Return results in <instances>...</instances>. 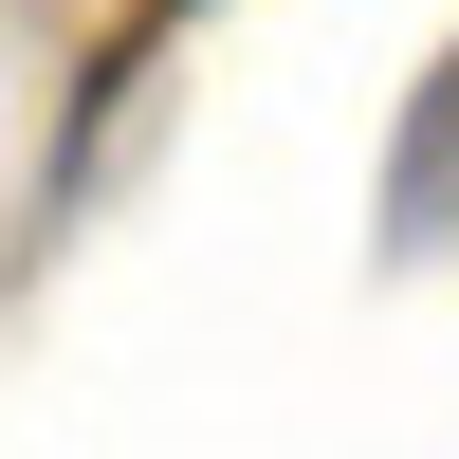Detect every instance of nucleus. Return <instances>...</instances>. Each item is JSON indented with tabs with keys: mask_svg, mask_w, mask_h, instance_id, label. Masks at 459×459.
I'll return each mask as SVG.
<instances>
[{
	"mask_svg": "<svg viewBox=\"0 0 459 459\" xmlns=\"http://www.w3.org/2000/svg\"><path fill=\"white\" fill-rule=\"evenodd\" d=\"M386 203H404V221H441V203H459V56H441V92H423V129H404V166H386Z\"/></svg>",
	"mask_w": 459,
	"mask_h": 459,
	"instance_id": "f257e3e1",
	"label": "nucleus"
},
{
	"mask_svg": "<svg viewBox=\"0 0 459 459\" xmlns=\"http://www.w3.org/2000/svg\"><path fill=\"white\" fill-rule=\"evenodd\" d=\"M147 19H203V0H147Z\"/></svg>",
	"mask_w": 459,
	"mask_h": 459,
	"instance_id": "f03ea898",
	"label": "nucleus"
}]
</instances>
